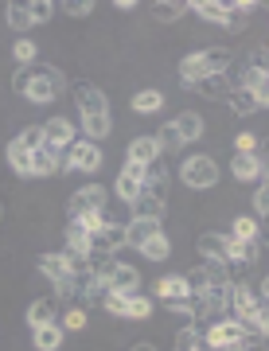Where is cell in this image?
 Listing matches in <instances>:
<instances>
[{"instance_id": "1", "label": "cell", "mask_w": 269, "mask_h": 351, "mask_svg": "<svg viewBox=\"0 0 269 351\" xmlns=\"http://www.w3.org/2000/svg\"><path fill=\"white\" fill-rule=\"evenodd\" d=\"M71 98H75L78 113H82V133H86V141L102 145V141L110 137V129H114L102 86H98V82H90V78H78L75 86H71Z\"/></svg>"}, {"instance_id": "2", "label": "cell", "mask_w": 269, "mask_h": 351, "mask_svg": "<svg viewBox=\"0 0 269 351\" xmlns=\"http://www.w3.org/2000/svg\"><path fill=\"white\" fill-rule=\"evenodd\" d=\"M12 90L20 98H27L31 106H51V101L66 90V78H63V71L51 66V63H31V66H20L12 75Z\"/></svg>"}, {"instance_id": "3", "label": "cell", "mask_w": 269, "mask_h": 351, "mask_svg": "<svg viewBox=\"0 0 269 351\" xmlns=\"http://www.w3.org/2000/svg\"><path fill=\"white\" fill-rule=\"evenodd\" d=\"M231 63H234V51L231 47H207V51H192L179 59V82L192 86L199 82L203 75H231Z\"/></svg>"}, {"instance_id": "4", "label": "cell", "mask_w": 269, "mask_h": 351, "mask_svg": "<svg viewBox=\"0 0 269 351\" xmlns=\"http://www.w3.org/2000/svg\"><path fill=\"white\" fill-rule=\"evenodd\" d=\"M102 308L117 320H149L153 316V301L141 297V293H114L110 289V297L102 301Z\"/></svg>"}, {"instance_id": "5", "label": "cell", "mask_w": 269, "mask_h": 351, "mask_svg": "<svg viewBox=\"0 0 269 351\" xmlns=\"http://www.w3.org/2000/svg\"><path fill=\"white\" fill-rule=\"evenodd\" d=\"M179 180H183V188L192 191H207L218 184V160L215 156H188L183 168H179Z\"/></svg>"}, {"instance_id": "6", "label": "cell", "mask_w": 269, "mask_h": 351, "mask_svg": "<svg viewBox=\"0 0 269 351\" xmlns=\"http://www.w3.org/2000/svg\"><path fill=\"white\" fill-rule=\"evenodd\" d=\"M63 156H66V172L94 176L98 168H102V145H94V141H86V137H78Z\"/></svg>"}, {"instance_id": "7", "label": "cell", "mask_w": 269, "mask_h": 351, "mask_svg": "<svg viewBox=\"0 0 269 351\" xmlns=\"http://www.w3.org/2000/svg\"><path fill=\"white\" fill-rule=\"evenodd\" d=\"M105 203H110V191H105L102 184H86V188L71 191V199H66V215H71V219H82V215L105 211Z\"/></svg>"}, {"instance_id": "8", "label": "cell", "mask_w": 269, "mask_h": 351, "mask_svg": "<svg viewBox=\"0 0 269 351\" xmlns=\"http://www.w3.org/2000/svg\"><path fill=\"white\" fill-rule=\"evenodd\" d=\"M75 141H78V129H75L71 117H47V121H43V149L66 152Z\"/></svg>"}, {"instance_id": "9", "label": "cell", "mask_w": 269, "mask_h": 351, "mask_svg": "<svg viewBox=\"0 0 269 351\" xmlns=\"http://www.w3.org/2000/svg\"><path fill=\"white\" fill-rule=\"evenodd\" d=\"M242 336H246V332L234 324V320H227V316L203 328V343H207V348H238Z\"/></svg>"}, {"instance_id": "10", "label": "cell", "mask_w": 269, "mask_h": 351, "mask_svg": "<svg viewBox=\"0 0 269 351\" xmlns=\"http://www.w3.org/2000/svg\"><path fill=\"white\" fill-rule=\"evenodd\" d=\"M153 293H156V301H164L168 308H179V304L192 297V289H188L183 274H168V277H160V281L153 285Z\"/></svg>"}, {"instance_id": "11", "label": "cell", "mask_w": 269, "mask_h": 351, "mask_svg": "<svg viewBox=\"0 0 269 351\" xmlns=\"http://www.w3.org/2000/svg\"><path fill=\"white\" fill-rule=\"evenodd\" d=\"M231 176L238 180V184H261V180H266V164H261L257 152H234Z\"/></svg>"}, {"instance_id": "12", "label": "cell", "mask_w": 269, "mask_h": 351, "mask_svg": "<svg viewBox=\"0 0 269 351\" xmlns=\"http://www.w3.org/2000/svg\"><path fill=\"white\" fill-rule=\"evenodd\" d=\"M141 184H144V168H141V164H125V168L117 172V184H114L117 199L133 203L137 195H141Z\"/></svg>"}, {"instance_id": "13", "label": "cell", "mask_w": 269, "mask_h": 351, "mask_svg": "<svg viewBox=\"0 0 269 351\" xmlns=\"http://www.w3.org/2000/svg\"><path fill=\"white\" fill-rule=\"evenodd\" d=\"M125 246V223H117V219H110V223L94 234V254H114L117 258V250Z\"/></svg>"}, {"instance_id": "14", "label": "cell", "mask_w": 269, "mask_h": 351, "mask_svg": "<svg viewBox=\"0 0 269 351\" xmlns=\"http://www.w3.org/2000/svg\"><path fill=\"white\" fill-rule=\"evenodd\" d=\"M66 172V156L55 149H36L31 152V176H63Z\"/></svg>"}, {"instance_id": "15", "label": "cell", "mask_w": 269, "mask_h": 351, "mask_svg": "<svg viewBox=\"0 0 269 351\" xmlns=\"http://www.w3.org/2000/svg\"><path fill=\"white\" fill-rule=\"evenodd\" d=\"M168 180H172V172H168V164L153 160L149 168H144L141 195H156V199H164V195H168Z\"/></svg>"}, {"instance_id": "16", "label": "cell", "mask_w": 269, "mask_h": 351, "mask_svg": "<svg viewBox=\"0 0 269 351\" xmlns=\"http://www.w3.org/2000/svg\"><path fill=\"white\" fill-rule=\"evenodd\" d=\"M231 86H234L231 75H203L199 82H192L188 90H195V94H203V98H211V101H222L227 94H231Z\"/></svg>"}, {"instance_id": "17", "label": "cell", "mask_w": 269, "mask_h": 351, "mask_svg": "<svg viewBox=\"0 0 269 351\" xmlns=\"http://www.w3.org/2000/svg\"><path fill=\"white\" fill-rule=\"evenodd\" d=\"M164 226L160 223H153V219H129L125 223V246H133V250H141L149 239H156Z\"/></svg>"}, {"instance_id": "18", "label": "cell", "mask_w": 269, "mask_h": 351, "mask_svg": "<svg viewBox=\"0 0 269 351\" xmlns=\"http://www.w3.org/2000/svg\"><path fill=\"white\" fill-rule=\"evenodd\" d=\"M110 289L114 293H141V269L129 262H117L114 274H110Z\"/></svg>"}, {"instance_id": "19", "label": "cell", "mask_w": 269, "mask_h": 351, "mask_svg": "<svg viewBox=\"0 0 269 351\" xmlns=\"http://www.w3.org/2000/svg\"><path fill=\"white\" fill-rule=\"evenodd\" d=\"M227 234H211V230H207V234H199V239H195V250H199V258H203V262H227Z\"/></svg>"}, {"instance_id": "20", "label": "cell", "mask_w": 269, "mask_h": 351, "mask_svg": "<svg viewBox=\"0 0 269 351\" xmlns=\"http://www.w3.org/2000/svg\"><path fill=\"white\" fill-rule=\"evenodd\" d=\"M227 106H231L238 117H250V113H257V110H266V101L257 98V94H250V90H242V86H231V94H227Z\"/></svg>"}, {"instance_id": "21", "label": "cell", "mask_w": 269, "mask_h": 351, "mask_svg": "<svg viewBox=\"0 0 269 351\" xmlns=\"http://www.w3.org/2000/svg\"><path fill=\"white\" fill-rule=\"evenodd\" d=\"M59 320V301L55 297H39V301L27 304V324L39 328V324H55Z\"/></svg>"}, {"instance_id": "22", "label": "cell", "mask_w": 269, "mask_h": 351, "mask_svg": "<svg viewBox=\"0 0 269 351\" xmlns=\"http://www.w3.org/2000/svg\"><path fill=\"white\" fill-rule=\"evenodd\" d=\"M125 156H129L125 164H141V168H149L153 160H160V149H156L153 137H137V141H129V152H125Z\"/></svg>"}, {"instance_id": "23", "label": "cell", "mask_w": 269, "mask_h": 351, "mask_svg": "<svg viewBox=\"0 0 269 351\" xmlns=\"http://www.w3.org/2000/svg\"><path fill=\"white\" fill-rule=\"evenodd\" d=\"M129 207H133V219H153V223H160V219H164V211H168V199H156V195H137Z\"/></svg>"}, {"instance_id": "24", "label": "cell", "mask_w": 269, "mask_h": 351, "mask_svg": "<svg viewBox=\"0 0 269 351\" xmlns=\"http://www.w3.org/2000/svg\"><path fill=\"white\" fill-rule=\"evenodd\" d=\"M63 328L59 324H39V328H31V343H36V351H59L63 348Z\"/></svg>"}, {"instance_id": "25", "label": "cell", "mask_w": 269, "mask_h": 351, "mask_svg": "<svg viewBox=\"0 0 269 351\" xmlns=\"http://www.w3.org/2000/svg\"><path fill=\"white\" fill-rule=\"evenodd\" d=\"M172 125H176V133H179V141H183V145H192V141L203 137V117H199L195 110H183Z\"/></svg>"}, {"instance_id": "26", "label": "cell", "mask_w": 269, "mask_h": 351, "mask_svg": "<svg viewBox=\"0 0 269 351\" xmlns=\"http://www.w3.org/2000/svg\"><path fill=\"white\" fill-rule=\"evenodd\" d=\"M188 12H195L203 24H222V20H227V4H222V0H192Z\"/></svg>"}, {"instance_id": "27", "label": "cell", "mask_w": 269, "mask_h": 351, "mask_svg": "<svg viewBox=\"0 0 269 351\" xmlns=\"http://www.w3.org/2000/svg\"><path fill=\"white\" fill-rule=\"evenodd\" d=\"M66 254H78V258H90V254H94V239H90L75 219H71V226H66Z\"/></svg>"}, {"instance_id": "28", "label": "cell", "mask_w": 269, "mask_h": 351, "mask_svg": "<svg viewBox=\"0 0 269 351\" xmlns=\"http://www.w3.org/2000/svg\"><path fill=\"white\" fill-rule=\"evenodd\" d=\"M39 274L43 277H51V285L55 281H63V277H71V269H66V254H39Z\"/></svg>"}, {"instance_id": "29", "label": "cell", "mask_w": 269, "mask_h": 351, "mask_svg": "<svg viewBox=\"0 0 269 351\" xmlns=\"http://www.w3.org/2000/svg\"><path fill=\"white\" fill-rule=\"evenodd\" d=\"M227 239H234V242H257L261 239V230H257V219L254 215H238L231 223V234Z\"/></svg>"}, {"instance_id": "30", "label": "cell", "mask_w": 269, "mask_h": 351, "mask_svg": "<svg viewBox=\"0 0 269 351\" xmlns=\"http://www.w3.org/2000/svg\"><path fill=\"white\" fill-rule=\"evenodd\" d=\"M129 106H133V113H160L164 110V94L160 90H137Z\"/></svg>"}, {"instance_id": "31", "label": "cell", "mask_w": 269, "mask_h": 351, "mask_svg": "<svg viewBox=\"0 0 269 351\" xmlns=\"http://www.w3.org/2000/svg\"><path fill=\"white\" fill-rule=\"evenodd\" d=\"M153 16L160 20V24H176V20H183V16H188V4H183V0H156Z\"/></svg>"}, {"instance_id": "32", "label": "cell", "mask_w": 269, "mask_h": 351, "mask_svg": "<svg viewBox=\"0 0 269 351\" xmlns=\"http://www.w3.org/2000/svg\"><path fill=\"white\" fill-rule=\"evenodd\" d=\"M8 168H12L16 176H31V152L20 145V141H8Z\"/></svg>"}, {"instance_id": "33", "label": "cell", "mask_w": 269, "mask_h": 351, "mask_svg": "<svg viewBox=\"0 0 269 351\" xmlns=\"http://www.w3.org/2000/svg\"><path fill=\"white\" fill-rule=\"evenodd\" d=\"M153 141H156V149H160V152H179V149H183V141H179V133H176L172 121H164V125L156 129Z\"/></svg>"}, {"instance_id": "34", "label": "cell", "mask_w": 269, "mask_h": 351, "mask_svg": "<svg viewBox=\"0 0 269 351\" xmlns=\"http://www.w3.org/2000/svg\"><path fill=\"white\" fill-rule=\"evenodd\" d=\"M141 254H144V258H149V262H164L168 254H172V242H168V234H164V230H160L156 239H149V242H144V246H141Z\"/></svg>"}, {"instance_id": "35", "label": "cell", "mask_w": 269, "mask_h": 351, "mask_svg": "<svg viewBox=\"0 0 269 351\" xmlns=\"http://www.w3.org/2000/svg\"><path fill=\"white\" fill-rule=\"evenodd\" d=\"M4 20H8V27L20 32V36H24L27 27H36L31 24V16H27V4H8V8H4Z\"/></svg>"}, {"instance_id": "36", "label": "cell", "mask_w": 269, "mask_h": 351, "mask_svg": "<svg viewBox=\"0 0 269 351\" xmlns=\"http://www.w3.org/2000/svg\"><path fill=\"white\" fill-rule=\"evenodd\" d=\"M172 351H199V328L195 324H183L172 339Z\"/></svg>"}, {"instance_id": "37", "label": "cell", "mask_w": 269, "mask_h": 351, "mask_svg": "<svg viewBox=\"0 0 269 351\" xmlns=\"http://www.w3.org/2000/svg\"><path fill=\"white\" fill-rule=\"evenodd\" d=\"M36 55H39V47L31 43V39H24V36H20V39L12 43V59H16L20 66H31V63H36Z\"/></svg>"}, {"instance_id": "38", "label": "cell", "mask_w": 269, "mask_h": 351, "mask_svg": "<svg viewBox=\"0 0 269 351\" xmlns=\"http://www.w3.org/2000/svg\"><path fill=\"white\" fill-rule=\"evenodd\" d=\"M90 324V316H86V308H82V304H75V308H66L63 313V332H82V328Z\"/></svg>"}, {"instance_id": "39", "label": "cell", "mask_w": 269, "mask_h": 351, "mask_svg": "<svg viewBox=\"0 0 269 351\" xmlns=\"http://www.w3.org/2000/svg\"><path fill=\"white\" fill-rule=\"evenodd\" d=\"M55 8H59V4H51V0H31V4H27V16H31V24H47L55 16Z\"/></svg>"}, {"instance_id": "40", "label": "cell", "mask_w": 269, "mask_h": 351, "mask_svg": "<svg viewBox=\"0 0 269 351\" xmlns=\"http://www.w3.org/2000/svg\"><path fill=\"white\" fill-rule=\"evenodd\" d=\"M16 141H20V145H24L27 152L43 149V125H27V129H24V133H20V137H16Z\"/></svg>"}, {"instance_id": "41", "label": "cell", "mask_w": 269, "mask_h": 351, "mask_svg": "<svg viewBox=\"0 0 269 351\" xmlns=\"http://www.w3.org/2000/svg\"><path fill=\"white\" fill-rule=\"evenodd\" d=\"M66 16H75V20H86L90 12H94V0H66V4H59Z\"/></svg>"}, {"instance_id": "42", "label": "cell", "mask_w": 269, "mask_h": 351, "mask_svg": "<svg viewBox=\"0 0 269 351\" xmlns=\"http://www.w3.org/2000/svg\"><path fill=\"white\" fill-rule=\"evenodd\" d=\"M222 27H227V32H234V36H238V32H246V27H250V16L234 12L231 4H227V20H222Z\"/></svg>"}, {"instance_id": "43", "label": "cell", "mask_w": 269, "mask_h": 351, "mask_svg": "<svg viewBox=\"0 0 269 351\" xmlns=\"http://www.w3.org/2000/svg\"><path fill=\"white\" fill-rule=\"evenodd\" d=\"M246 66H254V71H269V51H266V43L250 47V55H246Z\"/></svg>"}, {"instance_id": "44", "label": "cell", "mask_w": 269, "mask_h": 351, "mask_svg": "<svg viewBox=\"0 0 269 351\" xmlns=\"http://www.w3.org/2000/svg\"><path fill=\"white\" fill-rule=\"evenodd\" d=\"M269 215V188L266 184H257V191H254V219H266Z\"/></svg>"}, {"instance_id": "45", "label": "cell", "mask_w": 269, "mask_h": 351, "mask_svg": "<svg viewBox=\"0 0 269 351\" xmlns=\"http://www.w3.org/2000/svg\"><path fill=\"white\" fill-rule=\"evenodd\" d=\"M257 145H261L257 133H238V137H234V152H257Z\"/></svg>"}, {"instance_id": "46", "label": "cell", "mask_w": 269, "mask_h": 351, "mask_svg": "<svg viewBox=\"0 0 269 351\" xmlns=\"http://www.w3.org/2000/svg\"><path fill=\"white\" fill-rule=\"evenodd\" d=\"M129 351H156V348H153V343H133Z\"/></svg>"}, {"instance_id": "47", "label": "cell", "mask_w": 269, "mask_h": 351, "mask_svg": "<svg viewBox=\"0 0 269 351\" xmlns=\"http://www.w3.org/2000/svg\"><path fill=\"white\" fill-rule=\"evenodd\" d=\"M207 351H234V348H207Z\"/></svg>"}, {"instance_id": "48", "label": "cell", "mask_w": 269, "mask_h": 351, "mask_svg": "<svg viewBox=\"0 0 269 351\" xmlns=\"http://www.w3.org/2000/svg\"><path fill=\"white\" fill-rule=\"evenodd\" d=\"M0 219H4V203H0Z\"/></svg>"}]
</instances>
